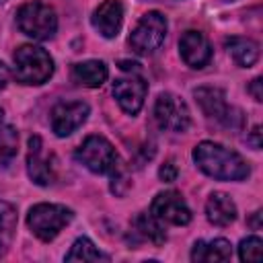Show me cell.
<instances>
[{"label": "cell", "mask_w": 263, "mask_h": 263, "mask_svg": "<svg viewBox=\"0 0 263 263\" xmlns=\"http://www.w3.org/2000/svg\"><path fill=\"white\" fill-rule=\"evenodd\" d=\"M193 160L203 175L218 181H245L251 173L247 160L238 152L210 140L193 148Z\"/></svg>", "instance_id": "6da1fadb"}, {"label": "cell", "mask_w": 263, "mask_h": 263, "mask_svg": "<svg viewBox=\"0 0 263 263\" xmlns=\"http://www.w3.org/2000/svg\"><path fill=\"white\" fill-rule=\"evenodd\" d=\"M14 78L27 86H39L53 74L51 55L37 45H21L14 51Z\"/></svg>", "instance_id": "7a4b0ae2"}, {"label": "cell", "mask_w": 263, "mask_h": 263, "mask_svg": "<svg viewBox=\"0 0 263 263\" xmlns=\"http://www.w3.org/2000/svg\"><path fill=\"white\" fill-rule=\"evenodd\" d=\"M16 27L35 41H47L58 31V14L49 4L33 0L16 10Z\"/></svg>", "instance_id": "3957f363"}, {"label": "cell", "mask_w": 263, "mask_h": 263, "mask_svg": "<svg viewBox=\"0 0 263 263\" xmlns=\"http://www.w3.org/2000/svg\"><path fill=\"white\" fill-rule=\"evenodd\" d=\"M74 218V212L66 205L60 203H37L29 210L27 214V224L31 232L43 240L49 242L53 240Z\"/></svg>", "instance_id": "277c9868"}, {"label": "cell", "mask_w": 263, "mask_h": 263, "mask_svg": "<svg viewBox=\"0 0 263 263\" xmlns=\"http://www.w3.org/2000/svg\"><path fill=\"white\" fill-rule=\"evenodd\" d=\"M76 160L97 175H111L119 166V156L113 144L103 136H88L76 148Z\"/></svg>", "instance_id": "5b68a950"}, {"label": "cell", "mask_w": 263, "mask_h": 263, "mask_svg": "<svg viewBox=\"0 0 263 263\" xmlns=\"http://www.w3.org/2000/svg\"><path fill=\"white\" fill-rule=\"evenodd\" d=\"M193 97L197 101V105L201 107V111L218 121L220 125L228 127V129H238L242 125V113L240 109L228 105L226 101V95L222 88H216V86H199L193 90Z\"/></svg>", "instance_id": "8992f818"}, {"label": "cell", "mask_w": 263, "mask_h": 263, "mask_svg": "<svg viewBox=\"0 0 263 263\" xmlns=\"http://www.w3.org/2000/svg\"><path fill=\"white\" fill-rule=\"evenodd\" d=\"M166 27H168L166 25V16L162 12H158V10L146 12L138 21V25L134 27V31L129 35V47H132V51L138 53V55H150V53H154L162 45V41L166 37Z\"/></svg>", "instance_id": "52a82bcc"}, {"label": "cell", "mask_w": 263, "mask_h": 263, "mask_svg": "<svg viewBox=\"0 0 263 263\" xmlns=\"http://www.w3.org/2000/svg\"><path fill=\"white\" fill-rule=\"evenodd\" d=\"M154 119L160 129L183 134L191 125V113L187 103L173 95V92H160L154 103Z\"/></svg>", "instance_id": "ba28073f"}, {"label": "cell", "mask_w": 263, "mask_h": 263, "mask_svg": "<svg viewBox=\"0 0 263 263\" xmlns=\"http://www.w3.org/2000/svg\"><path fill=\"white\" fill-rule=\"evenodd\" d=\"M27 173L35 185L47 187L53 185L58 179V160L55 156L43 146V140L39 136L29 138V150H27Z\"/></svg>", "instance_id": "9c48e42d"}, {"label": "cell", "mask_w": 263, "mask_h": 263, "mask_svg": "<svg viewBox=\"0 0 263 263\" xmlns=\"http://www.w3.org/2000/svg\"><path fill=\"white\" fill-rule=\"evenodd\" d=\"M150 214L160 220L162 224H175V226H187L191 222V210L181 193L177 191H162L158 193L150 203Z\"/></svg>", "instance_id": "30bf717a"}, {"label": "cell", "mask_w": 263, "mask_h": 263, "mask_svg": "<svg viewBox=\"0 0 263 263\" xmlns=\"http://www.w3.org/2000/svg\"><path fill=\"white\" fill-rule=\"evenodd\" d=\"M148 92L146 80L138 72H129L113 82V97L127 115H138Z\"/></svg>", "instance_id": "8fae6325"}, {"label": "cell", "mask_w": 263, "mask_h": 263, "mask_svg": "<svg viewBox=\"0 0 263 263\" xmlns=\"http://www.w3.org/2000/svg\"><path fill=\"white\" fill-rule=\"evenodd\" d=\"M90 107L84 101H62L51 109V129L58 138L74 134L86 119Z\"/></svg>", "instance_id": "7c38bea8"}, {"label": "cell", "mask_w": 263, "mask_h": 263, "mask_svg": "<svg viewBox=\"0 0 263 263\" xmlns=\"http://www.w3.org/2000/svg\"><path fill=\"white\" fill-rule=\"evenodd\" d=\"M179 53H181V60L189 68L199 70L208 66V62L212 60V45L201 31L189 29L179 39Z\"/></svg>", "instance_id": "4fadbf2b"}, {"label": "cell", "mask_w": 263, "mask_h": 263, "mask_svg": "<svg viewBox=\"0 0 263 263\" xmlns=\"http://www.w3.org/2000/svg\"><path fill=\"white\" fill-rule=\"evenodd\" d=\"M123 25V4L119 0H105L92 12V27L105 37L115 39Z\"/></svg>", "instance_id": "5bb4252c"}, {"label": "cell", "mask_w": 263, "mask_h": 263, "mask_svg": "<svg viewBox=\"0 0 263 263\" xmlns=\"http://www.w3.org/2000/svg\"><path fill=\"white\" fill-rule=\"evenodd\" d=\"M205 216L214 226H230L236 220V203L230 199V195L214 191L205 201Z\"/></svg>", "instance_id": "9a60e30c"}, {"label": "cell", "mask_w": 263, "mask_h": 263, "mask_svg": "<svg viewBox=\"0 0 263 263\" xmlns=\"http://www.w3.org/2000/svg\"><path fill=\"white\" fill-rule=\"evenodd\" d=\"M230 257H232V245L226 238L197 240L191 249V261L195 263H220V261H230Z\"/></svg>", "instance_id": "2e32d148"}, {"label": "cell", "mask_w": 263, "mask_h": 263, "mask_svg": "<svg viewBox=\"0 0 263 263\" xmlns=\"http://www.w3.org/2000/svg\"><path fill=\"white\" fill-rule=\"evenodd\" d=\"M109 76L105 62L101 60H86L72 66V80L86 88H99Z\"/></svg>", "instance_id": "e0dca14e"}, {"label": "cell", "mask_w": 263, "mask_h": 263, "mask_svg": "<svg viewBox=\"0 0 263 263\" xmlns=\"http://www.w3.org/2000/svg\"><path fill=\"white\" fill-rule=\"evenodd\" d=\"M224 47L240 68H251L259 60V43L249 37H228L224 41Z\"/></svg>", "instance_id": "ac0fdd59"}, {"label": "cell", "mask_w": 263, "mask_h": 263, "mask_svg": "<svg viewBox=\"0 0 263 263\" xmlns=\"http://www.w3.org/2000/svg\"><path fill=\"white\" fill-rule=\"evenodd\" d=\"M134 232L140 234V238H144V240H148V242H152L156 247L164 245V240H166V232H164L162 222L156 220L152 214H146V212L136 216V220H134Z\"/></svg>", "instance_id": "d6986e66"}, {"label": "cell", "mask_w": 263, "mask_h": 263, "mask_svg": "<svg viewBox=\"0 0 263 263\" xmlns=\"http://www.w3.org/2000/svg\"><path fill=\"white\" fill-rule=\"evenodd\" d=\"M16 222H18L16 208L12 203L0 199V257H4L8 253V249L14 240Z\"/></svg>", "instance_id": "ffe728a7"}, {"label": "cell", "mask_w": 263, "mask_h": 263, "mask_svg": "<svg viewBox=\"0 0 263 263\" xmlns=\"http://www.w3.org/2000/svg\"><path fill=\"white\" fill-rule=\"evenodd\" d=\"M18 152V134L12 125L0 121V171L8 168Z\"/></svg>", "instance_id": "44dd1931"}, {"label": "cell", "mask_w": 263, "mask_h": 263, "mask_svg": "<svg viewBox=\"0 0 263 263\" xmlns=\"http://www.w3.org/2000/svg\"><path fill=\"white\" fill-rule=\"evenodd\" d=\"M66 261H109V255L101 253L90 238L80 236L66 253Z\"/></svg>", "instance_id": "7402d4cb"}, {"label": "cell", "mask_w": 263, "mask_h": 263, "mask_svg": "<svg viewBox=\"0 0 263 263\" xmlns=\"http://www.w3.org/2000/svg\"><path fill=\"white\" fill-rule=\"evenodd\" d=\"M238 257L245 263H259L263 257V240L259 236H247L238 245Z\"/></svg>", "instance_id": "603a6c76"}, {"label": "cell", "mask_w": 263, "mask_h": 263, "mask_svg": "<svg viewBox=\"0 0 263 263\" xmlns=\"http://www.w3.org/2000/svg\"><path fill=\"white\" fill-rule=\"evenodd\" d=\"M177 175H179V168H177V164H175L173 160H166V162L158 168V177H160V181H164V183H173V181L177 179Z\"/></svg>", "instance_id": "cb8c5ba5"}, {"label": "cell", "mask_w": 263, "mask_h": 263, "mask_svg": "<svg viewBox=\"0 0 263 263\" xmlns=\"http://www.w3.org/2000/svg\"><path fill=\"white\" fill-rule=\"evenodd\" d=\"M261 86H263V80H261V78H255V80H251V84H249V92L253 95V99H255L257 103L263 101V90H261Z\"/></svg>", "instance_id": "d4e9b609"}, {"label": "cell", "mask_w": 263, "mask_h": 263, "mask_svg": "<svg viewBox=\"0 0 263 263\" xmlns=\"http://www.w3.org/2000/svg\"><path fill=\"white\" fill-rule=\"evenodd\" d=\"M247 142H249L255 150H259V148H261V127H259V125H255V127L251 129V136L247 138Z\"/></svg>", "instance_id": "484cf974"}, {"label": "cell", "mask_w": 263, "mask_h": 263, "mask_svg": "<svg viewBox=\"0 0 263 263\" xmlns=\"http://www.w3.org/2000/svg\"><path fill=\"white\" fill-rule=\"evenodd\" d=\"M6 82H8V68L0 62V90L6 86Z\"/></svg>", "instance_id": "4316f807"}, {"label": "cell", "mask_w": 263, "mask_h": 263, "mask_svg": "<svg viewBox=\"0 0 263 263\" xmlns=\"http://www.w3.org/2000/svg\"><path fill=\"white\" fill-rule=\"evenodd\" d=\"M259 218H261V210H257V212L253 214V218H251V222H249V224H251V226H253L255 230H259V228H261V222H259Z\"/></svg>", "instance_id": "83f0119b"}, {"label": "cell", "mask_w": 263, "mask_h": 263, "mask_svg": "<svg viewBox=\"0 0 263 263\" xmlns=\"http://www.w3.org/2000/svg\"><path fill=\"white\" fill-rule=\"evenodd\" d=\"M2 119H4V111L0 109V121H2Z\"/></svg>", "instance_id": "f1b7e54d"}]
</instances>
